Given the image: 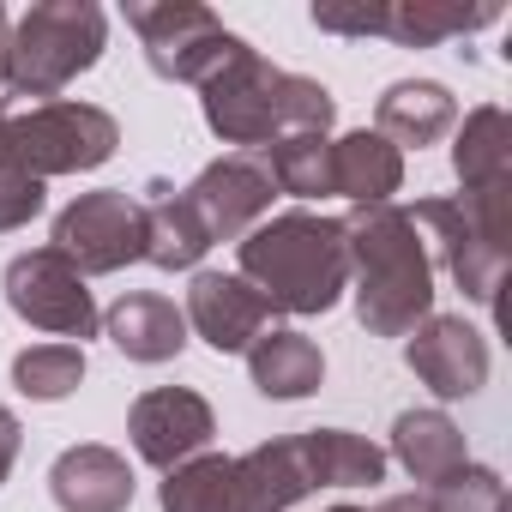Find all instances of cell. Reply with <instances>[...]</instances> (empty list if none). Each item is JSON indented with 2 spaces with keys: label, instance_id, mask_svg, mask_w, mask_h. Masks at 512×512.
Segmentation results:
<instances>
[{
  "label": "cell",
  "instance_id": "6da1fadb",
  "mask_svg": "<svg viewBox=\"0 0 512 512\" xmlns=\"http://www.w3.org/2000/svg\"><path fill=\"white\" fill-rule=\"evenodd\" d=\"M344 223L350 290L368 338H410L434 314V260L410 223V205H356Z\"/></svg>",
  "mask_w": 512,
  "mask_h": 512
},
{
  "label": "cell",
  "instance_id": "7a4b0ae2",
  "mask_svg": "<svg viewBox=\"0 0 512 512\" xmlns=\"http://www.w3.org/2000/svg\"><path fill=\"white\" fill-rule=\"evenodd\" d=\"M235 272L260 290L272 314H326L350 290V241L338 217L320 211H278L266 223H253L235 241Z\"/></svg>",
  "mask_w": 512,
  "mask_h": 512
},
{
  "label": "cell",
  "instance_id": "3957f363",
  "mask_svg": "<svg viewBox=\"0 0 512 512\" xmlns=\"http://www.w3.org/2000/svg\"><path fill=\"white\" fill-rule=\"evenodd\" d=\"M205 127L235 151H266L284 133H332L338 97L320 79L272 67L253 43H241L205 85H199Z\"/></svg>",
  "mask_w": 512,
  "mask_h": 512
},
{
  "label": "cell",
  "instance_id": "277c9868",
  "mask_svg": "<svg viewBox=\"0 0 512 512\" xmlns=\"http://www.w3.org/2000/svg\"><path fill=\"white\" fill-rule=\"evenodd\" d=\"M109 49V13L97 0H37L13 19L7 43V91L55 103L79 73H91Z\"/></svg>",
  "mask_w": 512,
  "mask_h": 512
},
{
  "label": "cell",
  "instance_id": "5b68a950",
  "mask_svg": "<svg viewBox=\"0 0 512 512\" xmlns=\"http://www.w3.org/2000/svg\"><path fill=\"white\" fill-rule=\"evenodd\" d=\"M410 223L428 241V260L476 302L494 308L500 284H506V199H422L410 211Z\"/></svg>",
  "mask_w": 512,
  "mask_h": 512
},
{
  "label": "cell",
  "instance_id": "8992f818",
  "mask_svg": "<svg viewBox=\"0 0 512 512\" xmlns=\"http://www.w3.org/2000/svg\"><path fill=\"white\" fill-rule=\"evenodd\" d=\"M0 133H7V157H13L31 181L103 169V163L115 157V145H121L115 115L97 109V103H73V97L31 103L25 115H0Z\"/></svg>",
  "mask_w": 512,
  "mask_h": 512
},
{
  "label": "cell",
  "instance_id": "52a82bcc",
  "mask_svg": "<svg viewBox=\"0 0 512 512\" xmlns=\"http://www.w3.org/2000/svg\"><path fill=\"white\" fill-rule=\"evenodd\" d=\"M127 25L145 49V67L169 85H205L241 37L223 31V19L199 0H127Z\"/></svg>",
  "mask_w": 512,
  "mask_h": 512
},
{
  "label": "cell",
  "instance_id": "ba28073f",
  "mask_svg": "<svg viewBox=\"0 0 512 512\" xmlns=\"http://www.w3.org/2000/svg\"><path fill=\"white\" fill-rule=\"evenodd\" d=\"M0 290H7V308H13L25 326L55 332L61 344H73V338L85 344V338H97V326H103L91 284L79 278V266L67 260V253H55V247L13 253Z\"/></svg>",
  "mask_w": 512,
  "mask_h": 512
},
{
  "label": "cell",
  "instance_id": "9c48e42d",
  "mask_svg": "<svg viewBox=\"0 0 512 512\" xmlns=\"http://www.w3.org/2000/svg\"><path fill=\"white\" fill-rule=\"evenodd\" d=\"M55 253L79 266V278H109L133 260H145V223H139V199L127 187H97L79 193L61 217H55Z\"/></svg>",
  "mask_w": 512,
  "mask_h": 512
},
{
  "label": "cell",
  "instance_id": "30bf717a",
  "mask_svg": "<svg viewBox=\"0 0 512 512\" xmlns=\"http://www.w3.org/2000/svg\"><path fill=\"white\" fill-rule=\"evenodd\" d=\"M181 193L193 199V211H199L211 247H217V241H241L253 223L272 217V199H278V187H272L260 151H229V157L205 163Z\"/></svg>",
  "mask_w": 512,
  "mask_h": 512
},
{
  "label": "cell",
  "instance_id": "8fae6325",
  "mask_svg": "<svg viewBox=\"0 0 512 512\" xmlns=\"http://www.w3.org/2000/svg\"><path fill=\"white\" fill-rule=\"evenodd\" d=\"M211 434H217V410L193 386H151L127 410V440L151 470H175V464L199 458L211 446Z\"/></svg>",
  "mask_w": 512,
  "mask_h": 512
},
{
  "label": "cell",
  "instance_id": "7c38bea8",
  "mask_svg": "<svg viewBox=\"0 0 512 512\" xmlns=\"http://www.w3.org/2000/svg\"><path fill=\"white\" fill-rule=\"evenodd\" d=\"M404 362L434 398H476L488 386V338L464 314H428L410 332Z\"/></svg>",
  "mask_w": 512,
  "mask_h": 512
},
{
  "label": "cell",
  "instance_id": "4fadbf2b",
  "mask_svg": "<svg viewBox=\"0 0 512 512\" xmlns=\"http://www.w3.org/2000/svg\"><path fill=\"white\" fill-rule=\"evenodd\" d=\"M181 314H187V332L205 338L217 356L247 350L253 338L266 332V320H272V308L260 302V290H253L241 272H193Z\"/></svg>",
  "mask_w": 512,
  "mask_h": 512
},
{
  "label": "cell",
  "instance_id": "5bb4252c",
  "mask_svg": "<svg viewBox=\"0 0 512 512\" xmlns=\"http://www.w3.org/2000/svg\"><path fill=\"white\" fill-rule=\"evenodd\" d=\"M133 199H139V223H145V260L157 272H199L211 235H205L193 199L175 181H163V175H151Z\"/></svg>",
  "mask_w": 512,
  "mask_h": 512
},
{
  "label": "cell",
  "instance_id": "9a60e30c",
  "mask_svg": "<svg viewBox=\"0 0 512 512\" xmlns=\"http://www.w3.org/2000/svg\"><path fill=\"white\" fill-rule=\"evenodd\" d=\"M49 494L61 512H127L133 506V470L115 446H67L49 464Z\"/></svg>",
  "mask_w": 512,
  "mask_h": 512
},
{
  "label": "cell",
  "instance_id": "2e32d148",
  "mask_svg": "<svg viewBox=\"0 0 512 512\" xmlns=\"http://www.w3.org/2000/svg\"><path fill=\"white\" fill-rule=\"evenodd\" d=\"M452 175L470 199H506L512 193V121H506L500 103H476L458 121Z\"/></svg>",
  "mask_w": 512,
  "mask_h": 512
},
{
  "label": "cell",
  "instance_id": "e0dca14e",
  "mask_svg": "<svg viewBox=\"0 0 512 512\" xmlns=\"http://www.w3.org/2000/svg\"><path fill=\"white\" fill-rule=\"evenodd\" d=\"M103 332H109V344H115L127 362H145V368L175 362V356L187 350V314H181L169 296H157V290H127V296L103 314Z\"/></svg>",
  "mask_w": 512,
  "mask_h": 512
},
{
  "label": "cell",
  "instance_id": "ac0fdd59",
  "mask_svg": "<svg viewBox=\"0 0 512 512\" xmlns=\"http://www.w3.org/2000/svg\"><path fill=\"white\" fill-rule=\"evenodd\" d=\"M458 127V97L440 85V79H398V85H386L380 91V103H374V133L386 139V145H440L446 133Z\"/></svg>",
  "mask_w": 512,
  "mask_h": 512
},
{
  "label": "cell",
  "instance_id": "d6986e66",
  "mask_svg": "<svg viewBox=\"0 0 512 512\" xmlns=\"http://www.w3.org/2000/svg\"><path fill=\"white\" fill-rule=\"evenodd\" d=\"M247 374L260 386V398H278V404H296L308 392H320L326 380V356L308 332H290V326H272L247 344Z\"/></svg>",
  "mask_w": 512,
  "mask_h": 512
},
{
  "label": "cell",
  "instance_id": "ffe728a7",
  "mask_svg": "<svg viewBox=\"0 0 512 512\" xmlns=\"http://www.w3.org/2000/svg\"><path fill=\"white\" fill-rule=\"evenodd\" d=\"M404 187V151L386 145L374 127H356L344 139H332V193L350 205H392V193Z\"/></svg>",
  "mask_w": 512,
  "mask_h": 512
},
{
  "label": "cell",
  "instance_id": "44dd1931",
  "mask_svg": "<svg viewBox=\"0 0 512 512\" xmlns=\"http://www.w3.org/2000/svg\"><path fill=\"white\" fill-rule=\"evenodd\" d=\"M241 464V482H247V506L253 512H290L296 500H308L320 482H314V464H308V446L302 434H284V440H266L235 458Z\"/></svg>",
  "mask_w": 512,
  "mask_h": 512
},
{
  "label": "cell",
  "instance_id": "7402d4cb",
  "mask_svg": "<svg viewBox=\"0 0 512 512\" xmlns=\"http://www.w3.org/2000/svg\"><path fill=\"white\" fill-rule=\"evenodd\" d=\"M392 458H398V464L410 470V482H422V488H434V482H446L452 470L470 464L464 428H458L446 410H404V416L392 422Z\"/></svg>",
  "mask_w": 512,
  "mask_h": 512
},
{
  "label": "cell",
  "instance_id": "603a6c76",
  "mask_svg": "<svg viewBox=\"0 0 512 512\" xmlns=\"http://www.w3.org/2000/svg\"><path fill=\"white\" fill-rule=\"evenodd\" d=\"M494 19H500L494 0H482V7H458V0H380V37H392L398 49H434L446 37L488 31Z\"/></svg>",
  "mask_w": 512,
  "mask_h": 512
},
{
  "label": "cell",
  "instance_id": "cb8c5ba5",
  "mask_svg": "<svg viewBox=\"0 0 512 512\" xmlns=\"http://www.w3.org/2000/svg\"><path fill=\"white\" fill-rule=\"evenodd\" d=\"M157 500H163V512H253L241 464L223 458V452H199V458L163 470Z\"/></svg>",
  "mask_w": 512,
  "mask_h": 512
},
{
  "label": "cell",
  "instance_id": "d4e9b609",
  "mask_svg": "<svg viewBox=\"0 0 512 512\" xmlns=\"http://www.w3.org/2000/svg\"><path fill=\"white\" fill-rule=\"evenodd\" d=\"M302 446H308V464H314V482L320 488H374V482H386V452L368 434L308 428Z\"/></svg>",
  "mask_w": 512,
  "mask_h": 512
},
{
  "label": "cell",
  "instance_id": "484cf974",
  "mask_svg": "<svg viewBox=\"0 0 512 512\" xmlns=\"http://www.w3.org/2000/svg\"><path fill=\"white\" fill-rule=\"evenodd\" d=\"M266 175L290 199H332V139L326 133H284L260 151Z\"/></svg>",
  "mask_w": 512,
  "mask_h": 512
},
{
  "label": "cell",
  "instance_id": "4316f807",
  "mask_svg": "<svg viewBox=\"0 0 512 512\" xmlns=\"http://www.w3.org/2000/svg\"><path fill=\"white\" fill-rule=\"evenodd\" d=\"M85 380V350L79 344H31L13 356V386L37 404H61L73 398Z\"/></svg>",
  "mask_w": 512,
  "mask_h": 512
},
{
  "label": "cell",
  "instance_id": "83f0119b",
  "mask_svg": "<svg viewBox=\"0 0 512 512\" xmlns=\"http://www.w3.org/2000/svg\"><path fill=\"white\" fill-rule=\"evenodd\" d=\"M422 494H428V512H506V482L488 464H464Z\"/></svg>",
  "mask_w": 512,
  "mask_h": 512
},
{
  "label": "cell",
  "instance_id": "f1b7e54d",
  "mask_svg": "<svg viewBox=\"0 0 512 512\" xmlns=\"http://www.w3.org/2000/svg\"><path fill=\"white\" fill-rule=\"evenodd\" d=\"M43 211V181H31L13 157H7V133H0V235L25 229Z\"/></svg>",
  "mask_w": 512,
  "mask_h": 512
},
{
  "label": "cell",
  "instance_id": "f546056e",
  "mask_svg": "<svg viewBox=\"0 0 512 512\" xmlns=\"http://www.w3.org/2000/svg\"><path fill=\"white\" fill-rule=\"evenodd\" d=\"M19 440H25V428H19V416L0 404V482L13 476V464H19Z\"/></svg>",
  "mask_w": 512,
  "mask_h": 512
},
{
  "label": "cell",
  "instance_id": "4dcf8cb0",
  "mask_svg": "<svg viewBox=\"0 0 512 512\" xmlns=\"http://www.w3.org/2000/svg\"><path fill=\"white\" fill-rule=\"evenodd\" d=\"M374 512H428V494H422V488H410V494H386Z\"/></svg>",
  "mask_w": 512,
  "mask_h": 512
},
{
  "label": "cell",
  "instance_id": "1f68e13d",
  "mask_svg": "<svg viewBox=\"0 0 512 512\" xmlns=\"http://www.w3.org/2000/svg\"><path fill=\"white\" fill-rule=\"evenodd\" d=\"M7 43H13V13L0 7V91H7Z\"/></svg>",
  "mask_w": 512,
  "mask_h": 512
},
{
  "label": "cell",
  "instance_id": "d6a6232c",
  "mask_svg": "<svg viewBox=\"0 0 512 512\" xmlns=\"http://www.w3.org/2000/svg\"><path fill=\"white\" fill-rule=\"evenodd\" d=\"M326 512H368V506H326Z\"/></svg>",
  "mask_w": 512,
  "mask_h": 512
}]
</instances>
